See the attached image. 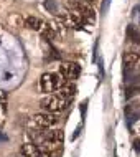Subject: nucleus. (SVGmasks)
<instances>
[{"label":"nucleus","instance_id":"f257e3e1","mask_svg":"<svg viewBox=\"0 0 140 157\" xmlns=\"http://www.w3.org/2000/svg\"><path fill=\"white\" fill-rule=\"evenodd\" d=\"M33 142L36 144L40 149L43 151H53V149H59L64 139L61 129H35V132H30Z\"/></svg>","mask_w":140,"mask_h":157},{"label":"nucleus","instance_id":"f03ea898","mask_svg":"<svg viewBox=\"0 0 140 157\" xmlns=\"http://www.w3.org/2000/svg\"><path fill=\"white\" fill-rule=\"evenodd\" d=\"M71 101L73 99H66V98L56 94V93H53V94H46L43 99L40 101V108L43 109L45 113H53V114H58L61 111H64V109L69 108Z\"/></svg>","mask_w":140,"mask_h":157},{"label":"nucleus","instance_id":"7ed1b4c3","mask_svg":"<svg viewBox=\"0 0 140 157\" xmlns=\"http://www.w3.org/2000/svg\"><path fill=\"white\" fill-rule=\"evenodd\" d=\"M66 81L59 73H43L40 78V91L45 93V94H51V93L58 91L61 86H64Z\"/></svg>","mask_w":140,"mask_h":157},{"label":"nucleus","instance_id":"20e7f679","mask_svg":"<svg viewBox=\"0 0 140 157\" xmlns=\"http://www.w3.org/2000/svg\"><path fill=\"white\" fill-rule=\"evenodd\" d=\"M64 5L68 10L78 12L79 15L84 18V22H94L96 20V12L91 5H87L83 0H64Z\"/></svg>","mask_w":140,"mask_h":157},{"label":"nucleus","instance_id":"39448f33","mask_svg":"<svg viewBox=\"0 0 140 157\" xmlns=\"http://www.w3.org/2000/svg\"><path fill=\"white\" fill-rule=\"evenodd\" d=\"M59 117L53 113H38L33 114V117L30 119V127L33 129H50V127H54L58 124Z\"/></svg>","mask_w":140,"mask_h":157},{"label":"nucleus","instance_id":"423d86ee","mask_svg":"<svg viewBox=\"0 0 140 157\" xmlns=\"http://www.w3.org/2000/svg\"><path fill=\"white\" fill-rule=\"evenodd\" d=\"M124 73H138L140 71V53L138 52H127L122 56Z\"/></svg>","mask_w":140,"mask_h":157},{"label":"nucleus","instance_id":"0eeeda50","mask_svg":"<svg viewBox=\"0 0 140 157\" xmlns=\"http://www.w3.org/2000/svg\"><path fill=\"white\" fill-rule=\"evenodd\" d=\"M59 75H61L66 81H74V79H78L79 75H81V66H79L78 63L66 61L59 66Z\"/></svg>","mask_w":140,"mask_h":157},{"label":"nucleus","instance_id":"6e6552de","mask_svg":"<svg viewBox=\"0 0 140 157\" xmlns=\"http://www.w3.org/2000/svg\"><path fill=\"white\" fill-rule=\"evenodd\" d=\"M20 154L25 155V157H48V152L40 149L35 142H27L22 146L20 149Z\"/></svg>","mask_w":140,"mask_h":157},{"label":"nucleus","instance_id":"1a4fd4ad","mask_svg":"<svg viewBox=\"0 0 140 157\" xmlns=\"http://www.w3.org/2000/svg\"><path fill=\"white\" fill-rule=\"evenodd\" d=\"M125 117L132 124L137 119H140V103H130L125 106Z\"/></svg>","mask_w":140,"mask_h":157},{"label":"nucleus","instance_id":"9d476101","mask_svg":"<svg viewBox=\"0 0 140 157\" xmlns=\"http://www.w3.org/2000/svg\"><path fill=\"white\" fill-rule=\"evenodd\" d=\"M25 27L30 28V30L40 32L41 27H43V22H41L38 17H27V18H25Z\"/></svg>","mask_w":140,"mask_h":157},{"label":"nucleus","instance_id":"9b49d317","mask_svg":"<svg viewBox=\"0 0 140 157\" xmlns=\"http://www.w3.org/2000/svg\"><path fill=\"white\" fill-rule=\"evenodd\" d=\"M127 36H129V40L132 41V43L140 45V32H138V28L134 27V25H130V27L127 28Z\"/></svg>","mask_w":140,"mask_h":157},{"label":"nucleus","instance_id":"f8f14e48","mask_svg":"<svg viewBox=\"0 0 140 157\" xmlns=\"http://www.w3.org/2000/svg\"><path fill=\"white\" fill-rule=\"evenodd\" d=\"M134 18L140 23V7H135L134 8Z\"/></svg>","mask_w":140,"mask_h":157},{"label":"nucleus","instance_id":"ddd939ff","mask_svg":"<svg viewBox=\"0 0 140 157\" xmlns=\"http://www.w3.org/2000/svg\"><path fill=\"white\" fill-rule=\"evenodd\" d=\"M83 2H86L87 5H91V7H92V5H94V3L97 2V0H83Z\"/></svg>","mask_w":140,"mask_h":157},{"label":"nucleus","instance_id":"4468645a","mask_svg":"<svg viewBox=\"0 0 140 157\" xmlns=\"http://www.w3.org/2000/svg\"><path fill=\"white\" fill-rule=\"evenodd\" d=\"M135 149L140 151V139H138V141H135Z\"/></svg>","mask_w":140,"mask_h":157},{"label":"nucleus","instance_id":"2eb2a0df","mask_svg":"<svg viewBox=\"0 0 140 157\" xmlns=\"http://www.w3.org/2000/svg\"><path fill=\"white\" fill-rule=\"evenodd\" d=\"M20 157H25V155H20Z\"/></svg>","mask_w":140,"mask_h":157}]
</instances>
